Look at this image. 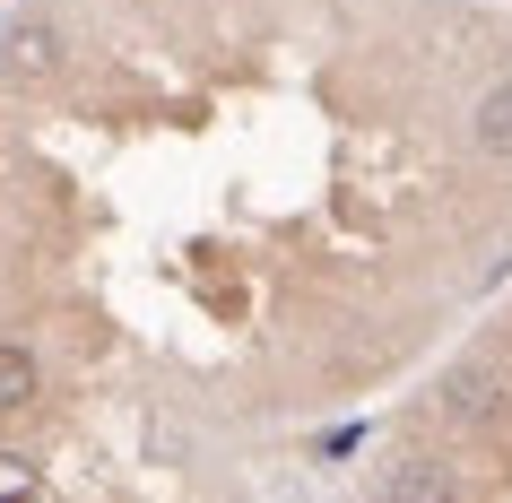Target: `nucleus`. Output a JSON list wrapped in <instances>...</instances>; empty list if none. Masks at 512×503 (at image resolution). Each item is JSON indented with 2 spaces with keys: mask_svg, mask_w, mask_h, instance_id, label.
Listing matches in <instances>:
<instances>
[{
  "mask_svg": "<svg viewBox=\"0 0 512 503\" xmlns=\"http://www.w3.org/2000/svg\"><path fill=\"white\" fill-rule=\"evenodd\" d=\"M512 278V18L469 0H9L0 347L261 434L400 391Z\"/></svg>",
  "mask_w": 512,
  "mask_h": 503,
  "instance_id": "nucleus-1",
  "label": "nucleus"
},
{
  "mask_svg": "<svg viewBox=\"0 0 512 503\" xmlns=\"http://www.w3.org/2000/svg\"><path fill=\"white\" fill-rule=\"evenodd\" d=\"M356 503H512V278L417 373L356 477Z\"/></svg>",
  "mask_w": 512,
  "mask_h": 503,
  "instance_id": "nucleus-2",
  "label": "nucleus"
}]
</instances>
